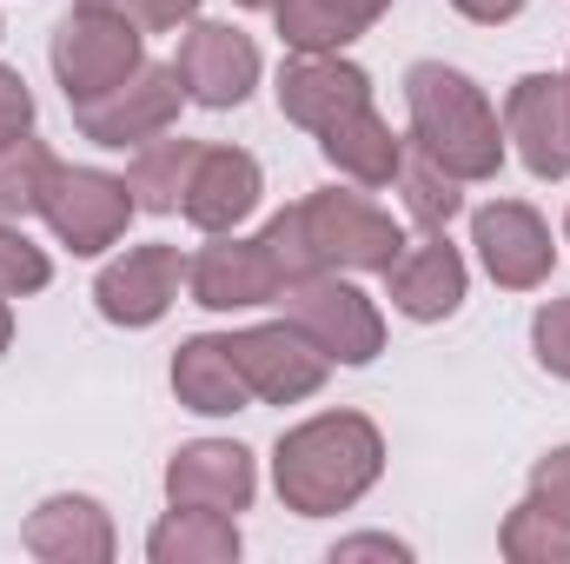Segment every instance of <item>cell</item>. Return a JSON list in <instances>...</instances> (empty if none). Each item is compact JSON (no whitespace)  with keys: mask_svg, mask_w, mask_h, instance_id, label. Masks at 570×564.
Returning <instances> with one entry per match:
<instances>
[{"mask_svg":"<svg viewBox=\"0 0 570 564\" xmlns=\"http://www.w3.org/2000/svg\"><path fill=\"white\" fill-rule=\"evenodd\" d=\"M471 246H478L484 273L504 285V292H538V285L551 280V266H558V240H551L544 213L524 206V200L478 206L471 213Z\"/></svg>","mask_w":570,"mask_h":564,"instance_id":"10","label":"cell"},{"mask_svg":"<svg viewBox=\"0 0 570 564\" xmlns=\"http://www.w3.org/2000/svg\"><path fill=\"white\" fill-rule=\"evenodd\" d=\"M173 67H179L186 100H199V107H213V114L246 107L253 87H259V74H266L253 33H239L233 20H193L186 40H179V60H173Z\"/></svg>","mask_w":570,"mask_h":564,"instance_id":"8","label":"cell"},{"mask_svg":"<svg viewBox=\"0 0 570 564\" xmlns=\"http://www.w3.org/2000/svg\"><path fill=\"white\" fill-rule=\"evenodd\" d=\"M464 292H471V266H464V253H458L444 233L405 240L399 260L385 266V299H392V312H405V319H419V325L451 319V312L464 305Z\"/></svg>","mask_w":570,"mask_h":564,"instance_id":"16","label":"cell"},{"mask_svg":"<svg viewBox=\"0 0 570 564\" xmlns=\"http://www.w3.org/2000/svg\"><path fill=\"white\" fill-rule=\"evenodd\" d=\"M80 7H107V13L134 20L140 33H186L199 20V0H80Z\"/></svg>","mask_w":570,"mask_h":564,"instance_id":"28","label":"cell"},{"mask_svg":"<svg viewBox=\"0 0 570 564\" xmlns=\"http://www.w3.org/2000/svg\"><path fill=\"white\" fill-rule=\"evenodd\" d=\"M53 153L33 140H13V146H0V220H27V213H40V200H47V179H53Z\"/></svg>","mask_w":570,"mask_h":564,"instance_id":"25","label":"cell"},{"mask_svg":"<svg viewBox=\"0 0 570 564\" xmlns=\"http://www.w3.org/2000/svg\"><path fill=\"white\" fill-rule=\"evenodd\" d=\"M179 285H186V260H179V246L146 240V246H127L120 260L100 266V280H94V305H100L107 325L146 332V325H159V319L173 312Z\"/></svg>","mask_w":570,"mask_h":564,"instance_id":"11","label":"cell"},{"mask_svg":"<svg viewBox=\"0 0 570 564\" xmlns=\"http://www.w3.org/2000/svg\"><path fill=\"white\" fill-rule=\"evenodd\" d=\"M298 233H305V253H312L318 273H385L405 246L399 220L379 200L345 193V186L305 193L298 200Z\"/></svg>","mask_w":570,"mask_h":564,"instance_id":"4","label":"cell"},{"mask_svg":"<svg viewBox=\"0 0 570 564\" xmlns=\"http://www.w3.org/2000/svg\"><path fill=\"white\" fill-rule=\"evenodd\" d=\"M47 60H53V80L67 94V107H87L100 94H114L120 80H134L146 67V33L134 20L107 13V7H67L53 40H47Z\"/></svg>","mask_w":570,"mask_h":564,"instance_id":"3","label":"cell"},{"mask_svg":"<svg viewBox=\"0 0 570 564\" xmlns=\"http://www.w3.org/2000/svg\"><path fill=\"white\" fill-rule=\"evenodd\" d=\"M273 94H279V114L292 127L325 134L332 120L372 107V74L358 60H345V54H285Z\"/></svg>","mask_w":570,"mask_h":564,"instance_id":"14","label":"cell"},{"mask_svg":"<svg viewBox=\"0 0 570 564\" xmlns=\"http://www.w3.org/2000/svg\"><path fill=\"white\" fill-rule=\"evenodd\" d=\"M504 146L531 166V179L570 173V87L564 74H524L504 94Z\"/></svg>","mask_w":570,"mask_h":564,"instance_id":"15","label":"cell"},{"mask_svg":"<svg viewBox=\"0 0 570 564\" xmlns=\"http://www.w3.org/2000/svg\"><path fill=\"white\" fill-rule=\"evenodd\" d=\"M7 346H13V305L0 299V352H7Z\"/></svg>","mask_w":570,"mask_h":564,"instance_id":"35","label":"cell"},{"mask_svg":"<svg viewBox=\"0 0 570 564\" xmlns=\"http://www.w3.org/2000/svg\"><path fill=\"white\" fill-rule=\"evenodd\" d=\"M524 498H538L544 512H558L570 525V445H558V451H544L538 465H531V492Z\"/></svg>","mask_w":570,"mask_h":564,"instance_id":"31","label":"cell"},{"mask_svg":"<svg viewBox=\"0 0 570 564\" xmlns=\"http://www.w3.org/2000/svg\"><path fill=\"white\" fill-rule=\"evenodd\" d=\"M405 120H412L405 140L425 159H438L444 173H458L464 186L498 179V166H504V114L484 100V87L464 67L412 60L405 67Z\"/></svg>","mask_w":570,"mask_h":564,"instance_id":"2","label":"cell"},{"mask_svg":"<svg viewBox=\"0 0 570 564\" xmlns=\"http://www.w3.org/2000/svg\"><path fill=\"white\" fill-rule=\"evenodd\" d=\"M20 545L40 564H107L120 552L107 505L87 498V492H53V498H40V505L27 512V525H20Z\"/></svg>","mask_w":570,"mask_h":564,"instance_id":"18","label":"cell"},{"mask_svg":"<svg viewBox=\"0 0 570 564\" xmlns=\"http://www.w3.org/2000/svg\"><path fill=\"white\" fill-rule=\"evenodd\" d=\"M564 87H570V74H564Z\"/></svg>","mask_w":570,"mask_h":564,"instance_id":"38","label":"cell"},{"mask_svg":"<svg viewBox=\"0 0 570 564\" xmlns=\"http://www.w3.org/2000/svg\"><path fill=\"white\" fill-rule=\"evenodd\" d=\"M392 0H279L273 27H279L285 54H345L358 33H372L385 20Z\"/></svg>","mask_w":570,"mask_h":564,"instance_id":"21","label":"cell"},{"mask_svg":"<svg viewBox=\"0 0 570 564\" xmlns=\"http://www.w3.org/2000/svg\"><path fill=\"white\" fill-rule=\"evenodd\" d=\"M53 280V260L47 246H33L13 220H0V299H27V292H47Z\"/></svg>","mask_w":570,"mask_h":564,"instance_id":"27","label":"cell"},{"mask_svg":"<svg viewBox=\"0 0 570 564\" xmlns=\"http://www.w3.org/2000/svg\"><path fill=\"white\" fill-rule=\"evenodd\" d=\"M399 193H405V213H412L425 233H444V226L464 213V179L444 173L438 159H425L412 140H405V166H399Z\"/></svg>","mask_w":570,"mask_h":564,"instance_id":"24","label":"cell"},{"mask_svg":"<svg viewBox=\"0 0 570 564\" xmlns=\"http://www.w3.org/2000/svg\"><path fill=\"white\" fill-rule=\"evenodd\" d=\"M226 346H233V359H239L253 399H266V406H298V399H312V392L325 386V372H332V359H325L292 319L239 325V332H226Z\"/></svg>","mask_w":570,"mask_h":564,"instance_id":"9","label":"cell"},{"mask_svg":"<svg viewBox=\"0 0 570 564\" xmlns=\"http://www.w3.org/2000/svg\"><path fill=\"white\" fill-rule=\"evenodd\" d=\"M531 352L551 379H570V299H544L531 319Z\"/></svg>","mask_w":570,"mask_h":564,"instance_id":"29","label":"cell"},{"mask_svg":"<svg viewBox=\"0 0 570 564\" xmlns=\"http://www.w3.org/2000/svg\"><path fill=\"white\" fill-rule=\"evenodd\" d=\"M379 478H385V431L365 412H312L305 425L279 431L273 445L279 505L298 518L352 512Z\"/></svg>","mask_w":570,"mask_h":564,"instance_id":"1","label":"cell"},{"mask_svg":"<svg viewBox=\"0 0 570 564\" xmlns=\"http://www.w3.org/2000/svg\"><path fill=\"white\" fill-rule=\"evenodd\" d=\"M259 240H266V253H273V266H279V280H312L318 266H312V253H305V233H298V206H285L273 213L266 226H259Z\"/></svg>","mask_w":570,"mask_h":564,"instance_id":"30","label":"cell"},{"mask_svg":"<svg viewBox=\"0 0 570 564\" xmlns=\"http://www.w3.org/2000/svg\"><path fill=\"white\" fill-rule=\"evenodd\" d=\"M352 558L405 564V558H412V545H405V538H392V532H358V538H338V545H332V564H352Z\"/></svg>","mask_w":570,"mask_h":564,"instance_id":"33","label":"cell"},{"mask_svg":"<svg viewBox=\"0 0 570 564\" xmlns=\"http://www.w3.org/2000/svg\"><path fill=\"white\" fill-rule=\"evenodd\" d=\"M464 20H478V27H504V20H518L524 13V0H451Z\"/></svg>","mask_w":570,"mask_h":564,"instance_id":"34","label":"cell"},{"mask_svg":"<svg viewBox=\"0 0 570 564\" xmlns=\"http://www.w3.org/2000/svg\"><path fill=\"white\" fill-rule=\"evenodd\" d=\"M134 186L120 179V173H107V166H53V179H47V200H40V220H47V233L73 253V260H100L107 246H120L127 240V226H134Z\"/></svg>","mask_w":570,"mask_h":564,"instance_id":"6","label":"cell"},{"mask_svg":"<svg viewBox=\"0 0 570 564\" xmlns=\"http://www.w3.org/2000/svg\"><path fill=\"white\" fill-rule=\"evenodd\" d=\"M259 193H266V173L246 146H199L179 213L199 233H239L259 213Z\"/></svg>","mask_w":570,"mask_h":564,"instance_id":"17","label":"cell"},{"mask_svg":"<svg viewBox=\"0 0 570 564\" xmlns=\"http://www.w3.org/2000/svg\"><path fill=\"white\" fill-rule=\"evenodd\" d=\"M173 399H179L186 412H199V419H233V412L253 406V386H246V372H239L226 332H193V339H179V352H173Z\"/></svg>","mask_w":570,"mask_h":564,"instance_id":"19","label":"cell"},{"mask_svg":"<svg viewBox=\"0 0 570 564\" xmlns=\"http://www.w3.org/2000/svg\"><path fill=\"white\" fill-rule=\"evenodd\" d=\"M498 552H504L511 564H570V525L558 518V512H544L538 498H524V505L504 518Z\"/></svg>","mask_w":570,"mask_h":564,"instance_id":"26","label":"cell"},{"mask_svg":"<svg viewBox=\"0 0 570 564\" xmlns=\"http://www.w3.org/2000/svg\"><path fill=\"white\" fill-rule=\"evenodd\" d=\"M564 240H570V213H564Z\"/></svg>","mask_w":570,"mask_h":564,"instance_id":"37","label":"cell"},{"mask_svg":"<svg viewBox=\"0 0 570 564\" xmlns=\"http://www.w3.org/2000/svg\"><path fill=\"white\" fill-rule=\"evenodd\" d=\"M27 134H33V94L13 67H0V146L27 140Z\"/></svg>","mask_w":570,"mask_h":564,"instance_id":"32","label":"cell"},{"mask_svg":"<svg viewBox=\"0 0 570 564\" xmlns=\"http://www.w3.org/2000/svg\"><path fill=\"white\" fill-rule=\"evenodd\" d=\"M259 498V465L239 438H193L166 458V505H199V512H253Z\"/></svg>","mask_w":570,"mask_h":564,"instance_id":"13","label":"cell"},{"mask_svg":"<svg viewBox=\"0 0 570 564\" xmlns=\"http://www.w3.org/2000/svg\"><path fill=\"white\" fill-rule=\"evenodd\" d=\"M285 319L332 359V366H372L385 352V312L372 292H358L352 273H312L279 292Z\"/></svg>","mask_w":570,"mask_h":564,"instance_id":"5","label":"cell"},{"mask_svg":"<svg viewBox=\"0 0 570 564\" xmlns=\"http://www.w3.org/2000/svg\"><path fill=\"white\" fill-rule=\"evenodd\" d=\"M179 107H186L179 67L173 60H146L140 74L120 80L114 94L73 107V127H80V140H94V146H146L159 134H173Z\"/></svg>","mask_w":570,"mask_h":564,"instance_id":"7","label":"cell"},{"mask_svg":"<svg viewBox=\"0 0 570 564\" xmlns=\"http://www.w3.org/2000/svg\"><path fill=\"white\" fill-rule=\"evenodd\" d=\"M193 159H199V140H146L134 146V166H127V186H134V206L140 213H179L186 200V179H193Z\"/></svg>","mask_w":570,"mask_h":564,"instance_id":"23","label":"cell"},{"mask_svg":"<svg viewBox=\"0 0 570 564\" xmlns=\"http://www.w3.org/2000/svg\"><path fill=\"white\" fill-rule=\"evenodd\" d=\"M146 558L153 564H233L239 558V518H233V512L173 505V512L146 532Z\"/></svg>","mask_w":570,"mask_h":564,"instance_id":"22","label":"cell"},{"mask_svg":"<svg viewBox=\"0 0 570 564\" xmlns=\"http://www.w3.org/2000/svg\"><path fill=\"white\" fill-rule=\"evenodd\" d=\"M318 153H325V166L338 173V179H352V186H399V166H405V134H392V120L379 114V107H358V114H345V120H332L325 134H318Z\"/></svg>","mask_w":570,"mask_h":564,"instance_id":"20","label":"cell"},{"mask_svg":"<svg viewBox=\"0 0 570 564\" xmlns=\"http://www.w3.org/2000/svg\"><path fill=\"white\" fill-rule=\"evenodd\" d=\"M186 292L193 305L206 312H253V305H273L285 292L279 266L266 253V240H239V233H206V246L186 260Z\"/></svg>","mask_w":570,"mask_h":564,"instance_id":"12","label":"cell"},{"mask_svg":"<svg viewBox=\"0 0 570 564\" xmlns=\"http://www.w3.org/2000/svg\"><path fill=\"white\" fill-rule=\"evenodd\" d=\"M239 7H266V13H273V7H279V0H239Z\"/></svg>","mask_w":570,"mask_h":564,"instance_id":"36","label":"cell"}]
</instances>
